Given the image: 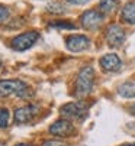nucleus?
I'll return each instance as SVG.
<instances>
[{
  "label": "nucleus",
  "instance_id": "1",
  "mask_svg": "<svg viewBox=\"0 0 135 146\" xmlns=\"http://www.w3.org/2000/svg\"><path fill=\"white\" fill-rule=\"evenodd\" d=\"M16 96L19 98H29L31 87L20 80H0V97Z\"/></svg>",
  "mask_w": 135,
  "mask_h": 146
},
{
  "label": "nucleus",
  "instance_id": "2",
  "mask_svg": "<svg viewBox=\"0 0 135 146\" xmlns=\"http://www.w3.org/2000/svg\"><path fill=\"white\" fill-rule=\"evenodd\" d=\"M95 84V71L92 67H84L80 70L76 82V96L83 98L90 94Z\"/></svg>",
  "mask_w": 135,
  "mask_h": 146
},
{
  "label": "nucleus",
  "instance_id": "3",
  "mask_svg": "<svg viewBox=\"0 0 135 146\" xmlns=\"http://www.w3.org/2000/svg\"><path fill=\"white\" fill-rule=\"evenodd\" d=\"M89 107L84 101H74V103H67L60 109V114L67 120H79L83 121L87 117Z\"/></svg>",
  "mask_w": 135,
  "mask_h": 146
},
{
  "label": "nucleus",
  "instance_id": "4",
  "mask_svg": "<svg viewBox=\"0 0 135 146\" xmlns=\"http://www.w3.org/2000/svg\"><path fill=\"white\" fill-rule=\"evenodd\" d=\"M39 39V33L36 31H29V32H24L17 36H15L10 40V46L13 51H19L24 52L26 49H29L31 46H34V44Z\"/></svg>",
  "mask_w": 135,
  "mask_h": 146
},
{
  "label": "nucleus",
  "instance_id": "5",
  "mask_svg": "<svg viewBox=\"0 0 135 146\" xmlns=\"http://www.w3.org/2000/svg\"><path fill=\"white\" fill-rule=\"evenodd\" d=\"M50 133L58 137H69L71 135L76 133V127L73 126V123L67 119H60L57 121H54L50 126Z\"/></svg>",
  "mask_w": 135,
  "mask_h": 146
},
{
  "label": "nucleus",
  "instance_id": "6",
  "mask_svg": "<svg viewBox=\"0 0 135 146\" xmlns=\"http://www.w3.org/2000/svg\"><path fill=\"white\" fill-rule=\"evenodd\" d=\"M105 36H106V40H107V44L110 46H121L124 44V40H125V32L124 29L116 25V23H112L106 28V32H105Z\"/></svg>",
  "mask_w": 135,
  "mask_h": 146
},
{
  "label": "nucleus",
  "instance_id": "7",
  "mask_svg": "<svg viewBox=\"0 0 135 146\" xmlns=\"http://www.w3.org/2000/svg\"><path fill=\"white\" fill-rule=\"evenodd\" d=\"M39 111L38 106H35V104H28V106H24V107H19L15 110L13 113V119H15V123L17 124H25L28 121H31L36 113Z\"/></svg>",
  "mask_w": 135,
  "mask_h": 146
},
{
  "label": "nucleus",
  "instance_id": "8",
  "mask_svg": "<svg viewBox=\"0 0 135 146\" xmlns=\"http://www.w3.org/2000/svg\"><path fill=\"white\" fill-rule=\"evenodd\" d=\"M103 22V15L96 10H86L80 16V23L84 29L93 31Z\"/></svg>",
  "mask_w": 135,
  "mask_h": 146
},
{
  "label": "nucleus",
  "instance_id": "9",
  "mask_svg": "<svg viewBox=\"0 0 135 146\" xmlns=\"http://www.w3.org/2000/svg\"><path fill=\"white\" fill-rule=\"evenodd\" d=\"M65 46L71 52H81L90 46V39L86 35H71L67 38Z\"/></svg>",
  "mask_w": 135,
  "mask_h": 146
},
{
  "label": "nucleus",
  "instance_id": "10",
  "mask_svg": "<svg viewBox=\"0 0 135 146\" xmlns=\"http://www.w3.org/2000/svg\"><path fill=\"white\" fill-rule=\"evenodd\" d=\"M99 64H100V67H102L105 71H107V72H116V71L121 68L122 62H121V58H119L116 54H106V55H103V56L100 58Z\"/></svg>",
  "mask_w": 135,
  "mask_h": 146
},
{
  "label": "nucleus",
  "instance_id": "11",
  "mask_svg": "<svg viewBox=\"0 0 135 146\" xmlns=\"http://www.w3.org/2000/svg\"><path fill=\"white\" fill-rule=\"evenodd\" d=\"M121 17L124 22L129 23V25H135V3H126L122 9Z\"/></svg>",
  "mask_w": 135,
  "mask_h": 146
},
{
  "label": "nucleus",
  "instance_id": "12",
  "mask_svg": "<svg viewBox=\"0 0 135 146\" xmlns=\"http://www.w3.org/2000/svg\"><path fill=\"white\" fill-rule=\"evenodd\" d=\"M119 96L125 98H134L135 97V81H126L118 87Z\"/></svg>",
  "mask_w": 135,
  "mask_h": 146
},
{
  "label": "nucleus",
  "instance_id": "13",
  "mask_svg": "<svg viewBox=\"0 0 135 146\" xmlns=\"http://www.w3.org/2000/svg\"><path fill=\"white\" fill-rule=\"evenodd\" d=\"M118 5H119L118 0H100V2H99V9H100L102 13L109 15V13L116 10Z\"/></svg>",
  "mask_w": 135,
  "mask_h": 146
},
{
  "label": "nucleus",
  "instance_id": "14",
  "mask_svg": "<svg viewBox=\"0 0 135 146\" xmlns=\"http://www.w3.org/2000/svg\"><path fill=\"white\" fill-rule=\"evenodd\" d=\"M50 28H54V29H67V31L76 29V26L71 22H65V20H55V22H51L50 23Z\"/></svg>",
  "mask_w": 135,
  "mask_h": 146
},
{
  "label": "nucleus",
  "instance_id": "15",
  "mask_svg": "<svg viewBox=\"0 0 135 146\" xmlns=\"http://www.w3.org/2000/svg\"><path fill=\"white\" fill-rule=\"evenodd\" d=\"M10 120V113L6 107H0V129H5L7 127Z\"/></svg>",
  "mask_w": 135,
  "mask_h": 146
},
{
  "label": "nucleus",
  "instance_id": "16",
  "mask_svg": "<svg viewBox=\"0 0 135 146\" xmlns=\"http://www.w3.org/2000/svg\"><path fill=\"white\" fill-rule=\"evenodd\" d=\"M47 10H48L50 13H65L64 5H61V3H58V2L50 3V5L47 6Z\"/></svg>",
  "mask_w": 135,
  "mask_h": 146
},
{
  "label": "nucleus",
  "instance_id": "17",
  "mask_svg": "<svg viewBox=\"0 0 135 146\" xmlns=\"http://www.w3.org/2000/svg\"><path fill=\"white\" fill-rule=\"evenodd\" d=\"M9 17V10L6 6L0 5V22H5V20Z\"/></svg>",
  "mask_w": 135,
  "mask_h": 146
},
{
  "label": "nucleus",
  "instance_id": "18",
  "mask_svg": "<svg viewBox=\"0 0 135 146\" xmlns=\"http://www.w3.org/2000/svg\"><path fill=\"white\" fill-rule=\"evenodd\" d=\"M42 146H65V143L60 142V140H54V139H50V140H45L42 143Z\"/></svg>",
  "mask_w": 135,
  "mask_h": 146
},
{
  "label": "nucleus",
  "instance_id": "19",
  "mask_svg": "<svg viewBox=\"0 0 135 146\" xmlns=\"http://www.w3.org/2000/svg\"><path fill=\"white\" fill-rule=\"evenodd\" d=\"M67 3H70V5H76V6H81L87 2H90V0H65Z\"/></svg>",
  "mask_w": 135,
  "mask_h": 146
},
{
  "label": "nucleus",
  "instance_id": "20",
  "mask_svg": "<svg viewBox=\"0 0 135 146\" xmlns=\"http://www.w3.org/2000/svg\"><path fill=\"white\" fill-rule=\"evenodd\" d=\"M129 111H131V113H132V114L135 116V103H134V104H132V106L129 107Z\"/></svg>",
  "mask_w": 135,
  "mask_h": 146
},
{
  "label": "nucleus",
  "instance_id": "21",
  "mask_svg": "<svg viewBox=\"0 0 135 146\" xmlns=\"http://www.w3.org/2000/svg\"><path fill=\"white\" fill-rule=\"evenodd\" d=\"M15 146H32V145H29V143H17Z\"/></svg>",
  "mask_w": 135,
  "mask_h": 146
},
{
  "label": "nucleus",
  "instance_id": "22",
  "mask_svg": "<svg viewBox=\"0 0 135 146\" xmlns=\"http://www.w3.org/2000/svg\"><path fill=\"white\" fill-rule=\"evenodd\" d=\"M121 146H135V143H126V145H121Z\"/></svg>",
  "mask_w": 135,
  "mask_h": 146
},
{
  "label": "nucleus",
  "instance_id": "23",
  "mask_svg": "<svg viewBox=\"0 0 135 146\" xmlns=\"http://www.w3.org/2000/svg\"><path fill=\"white\" fill-rule=\"evenodd\" d=\"M0 146H6V143H2V142H0Z\"/></svg>",
  "mask_w": 135,
  "mask_h": 146
},
{
  "label": "nucleus",
  "instance_id": "24",
  "mask_svg": "<svg viewBox=\"0 0 135 146\" xmlns=\"http://www.w3.org/2000/svg\"><path fill=\"white\" fill-rule=\"evenodd\" d=\"M0 68H2V61H0Z\"/></svg>",
  "mask_w": 135,
  "mask_h": 146
}]
</instances>
